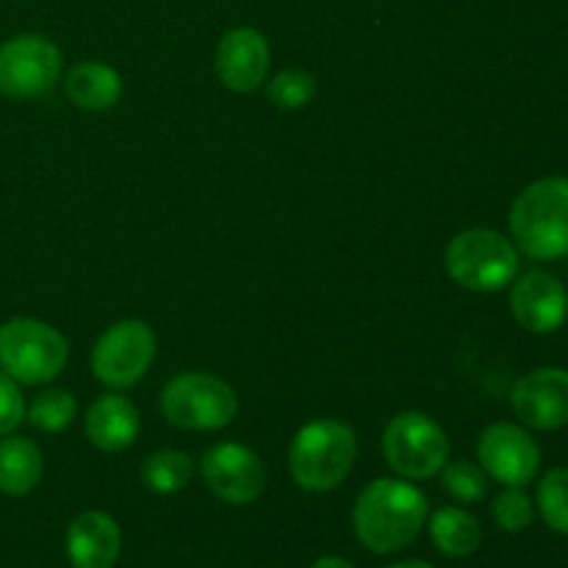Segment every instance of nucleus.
I'll use <instances>...</instances> for the list:
<instances>
[{"label": "nucleus", "instance_id": "1", "mask_svg": "<svg viewBox=\"0 0 568 568\" xmlns=\"http://www.w3.org/2000/svg\"><path fill=\"white\" fill-rule=\"evenodd\" d=\"M427 516L430 505L419 488L394 477H381L355 499L353 527L366 549L392 555L416 541Z\"/></svg>", "mask_w": 568, "mask_h": 568}, {"label": "nucleus", "instance_id": "2", "mask_svg": "<svg viewBox=\"0 0 568 568\" xmlns=\"http://www.w3.org/2000/svg\"><path fill=\"white\" fill-rule=\"evenodd\" d=\"M510 233L532 261L568 255V178L549 175L530 183L510 209Z\"/></svg>", "mask_w": 568, "mask_h": 568}, {"label": "nucleus", "instance_id": "3", "mask_svg": "<svg viewBox=\"0 0 568 568\" xmlns=\"http://www.w3.org/2000/svg\"><path fill=\"white\" fill-rule=\"evenodd\" d=\"M358 442L353 427L338 419H316L300 427L288 449V469L305 491L325 494L342 486L353 471Z\"/></svg>", "mask_w": 568, "mask_h": 568}, {"label": "nucleus", "instance_id": "4", "mask_svg": "<svg viewBox=\"0 0 568 568\" xmlns=\"http://www.w3.org/2000/svg\"><path fill=\"white\" fill-rule=\"evenodd\" d=\"M161 414L181 430H222L239 414V397L222 377L181 372L161 392Z\"/></svg>", "mask_w": 568, "mask_h": 568}, {"label": "nucleus", "instance_id": "5", "mask_svg": "<svg viewBox=\"0 0 568 568\" xmlns=\"http://www.w3.org/2000/svg\"><path fill=\"white\" fill-rule=\"evenodd\" d=\"M67 355V338L48 322L20 316L0 325V369L17 383H50L64 369Z\"/></svg>", "mask_w": 568, "mask_h": 568}, {"label": "nucleus", "instance_id": "6", "mask_svg": "<svg viewBox=\"0 0 568 568\" xmlns=\"http://www.w3.org/2000/svg\"><path fill=\"white\" fill-rule=\"evenodd\" d=\"M447 272L455 283L471 292H499L514 283L519 253L503 233L491 227H469L449 242Z\"/></svg>", "mask_w": 568, "mask_h": 568}, {"label": "nucleus", "instance_id": "7", "mask_svg": "<svg viewBox=\"0 0 568 568\" xmlns=\"http://www.w3.org/2000/svg\"><path fill=\"white\" fill-rule=\"evenodd\" d=\"M383 455L386 464L405 480H427L447 464V433L427 414L405 410L388 422L383 433Z\"/></svg>", "mask_w": 568, "mask_h": 568}, {"label": "nucleus", "instance_id": "8", "mask_svg": "<svg viewBox=\"0 0 568 568\" xmlns=\"http://www.w3.org/2000/svg\"><path fill=\"white\" fill-rule=\"evenodd\" d=\"M61 75V50L42 33H20L0 44V94L11 100L42 98Z\"/></svg>", "mask_w": 568, "mask_h": 568}, {"label": "nucleus", "instance_id": "9", "mask_svg": "<svg viewBox=\"0 0 568 568\" xmlns=\"http://www.w3.org/2000/svg\"><path fill=\"white\" fill-rule=\"evenodd\" d=\"M155 358V336L144 322L122 320L98 338L92 349V372L114 392L136 386Z\"/></svg>", "mask_w": 568, "mask_h": 568}, {"label": "nucleus", "instance_id": "10", "mask_svg": "<svg viewBox=\"0 0 568 568\" xmlns=\"http://www.w3.org/2000/svg\"><path fill=\"white\" fill-rule=\"evenodd\" d=\"M200 471L209 491L227 505L255 503L266 488V469L261 458L236 442L214 444L200 460Z\"/></svg>", "mask_w": 568, "mask_h": 568}, {"label": "nucleus", "instance_id": "11", "mask_svg": "<svg viewBox=\"0 0 568 568\" xmlns=\"http://www.w3.org/2000/svg\"><path fill=\"white\" fill-rule=\"evenodd\" d=\"M477 458L483 471L505 488H525L536 480L541 466V449L536 438L516 425H491L477 442Z\"/></svg>", "mask_w": 568, "mask_h": 568}, {"label": "nucleus", "instance_id": "12", "mask_svg": "<svg viewBox=\"0 0 568 568\" xmlns=\"http://www.w3.org/2000/svg\"><path fill=\"white\" fill-rule=\"evenodd\" d=\"M516 416L536 430L568 425V372L544 366L521 377L510 394Z\"/></svg>", "mask_w": 568, "mask_h": 568}, {"label": "nucleus", "instance_id": "13", "mask_svg": "<svg viewBox=\"0 0 568 568\" xmlns=\"http://www.w3.org/2000/svg\"><path fill=\"white\" fill-rule=\"evenodd\" d=\"M214 67L231 92H255L270 70V42L255 28H231L216 44Z\"/></svg>", "mask_w": 568, "mask_h": 568}, {"label": "nucleus", "instance_id": "14", "mask_svg": "<svg viewBox=\"0 0 568 568\" xmlns=\"http://www.w3.org/2000/svg\"><path fill=\"white\" fill-rule=\"evenodd\" d=\"M510 311L530 333H555L568 316V292L549 272H527L510 288Z\"/></svg>", "mask_w": 568, "mask_h": 568}, {"label": "nucleus", "instance_id": "15", "mask_svg": "<svg viewBox=\"0 0 568 568\" xmlns=\"http://www.w3.org/2000/svg\"><path fill=\"white\" fill-rule=\"evenodd\" d=\"M67 558L72 568H114L120 560V525L103 510H83L67 527Z\"/></svg>", "mask_w": 568, "mask_h": 568}, {"label": "nucleus", "instance_id": "16", "mask_svg": "<svg viewBox=\"0 0 568 568\" xmlns=\"http://www.w3.org/2000/svg\"><path fill=\"white\" fill-rule=\"evenodd\" d=\"M139 410L122 394H103L87 414V438L103 453H122L139 436Z\"/></svg>", "mask_w": 568, "mask_h": 568}, {"label": "nucleus", "instance_id": "17", "mask_svg": "<svg viewBox=\"0 0 568 568\" xmlns=\"http://www.w3.org/2000/svg\"><path fill=\"white\" fill-rule=\"evenodd\" d=\"M64 92L78 109L109 111L122 98V78L114 67L100 61H83L67 72Z\"/></svg>", "mask_w": 568, "mask_h": 568}, {"label": "nucleus", "instance_id": "18", "mask_svg": "<svg viewBox=\"0 0 568 568\" xmlns=\"http://www.w3.org/2000/svg\"><path fill=\"white\" fill-rule=\"evenodd\" d=\"M42 453L31 438L6 436L0 438V494L6 497H26L42 480Z\"/></svg>", "mask_w": 568, "mask_h": 568}, {"label": "nucleus", "instance_id": "19", "mask_svg": "<svg viewBox=\"0 0 568 568\" xmlns=\"http://www.w3.org/2000/svg\"><path fill=\"white\" fill-rule=\"evenodd\" d=\"M433 547L447 558H469L480 549L483 527L469 510L464 508H438L436 514L427 516Z\"/></svg>", "mask_w": 568, "mask_h": 568}, {"label": "nucleus", "instance_id": "20", "mask_svg": "<svg viewBox=\"0 0 568 568\" xmlns=\"http://www.w3.org/2000/svg\"><path fill=\"white\" fill-rule=\"evenodd\" d=\"M194 475V460L181 449H161L142 464V483L153 494H178L189 486Z\"/></svg>", "mask_w": 568, "mask_h": 568}, {"label": "nucleus", "instance_id": "21", "mask_svg": "<svg viewBox=\"0 0 568 568\" xmlns=\"http://www.w3.org/2000/svg\"><path fill=\"white\" fill-rule=\"evenodd\" d=\"M78 403L70 392H61V388H50L33 397V403L28 405V422H31L37 430L42 433H59L70 427V422L75 419Z\"/></svg>", "mask_w": 568, "mask_h": 568}, {"label": "nucleus", "instance_id": "22", "mask_svg": "<svg viewBox=\"0 0 568 568\" xmlns=\"http://www.w3.org/2000/svg\"><path fill=\"white\" fill-rule=\"evenodd\" d=\"M538 514L549 530L568 536V469L547 471L538 483Z\"/></svg>", "mask_w": 568, "mask_h": 568}, {"label": "nucleus", "instance_id": "23", "mask_svg": "<svg viewBox=\"0 0 568 568\" xmlns=\"http://www.w3.org/2000/svg\"><path fill=\"white\" fill-rule=\"evenodd\" d=\"M266 92H270V100L277 105V109L297 111L314 100L316 81L314 75L305 70H283L272 78Z\"/></svg>", "mask_w": 568, "mask_h": 568}, {"label": "nucleus", "instance_id": "24", "mask_svg": "<svg viewBox=\"0 0 568 568\" xmlns=\"http://www.w3.org/2000/svg\"><path fill=\"white\" fill-rule=\"evenodd\" d=\"M444 488L458 503H480L488 491V475L483 466L469 464V460H455L442 475Z\"/></svg>", "mask_w": 568, "mask_h": 568}, {"label": "nucleus", "instance_id": "25", "mask_svg": "<svg viewBox=\"0 0 568 568\" xmlns=\"http://www.w3.org/2000/svg\"><path fill=\"white\" fill-rule=\"evenodd\" d=\"M491 516L499 530L525 532L536 519V505L521 488H505L491 505Z\"/></svg>", "mask_w": 568, "mask_h": 568}, {"label": "nucleus", "instance_id": "26", "mask_svg": "<svg viewBox=\"0 0 568 568\" xmlns=\"http://www.w3.org/2000/svg\"><path fill=\"white\" fill-rule=\"evenodd\" d=\"M26 419V399L14 377L0 369V436H9Z\"/></svg>", "mask_w": 568, "mask_h": 568}, {"label": "nucleus", "instance_id": "27", "mask_svg": "<svg viewBox=\"0 0 568 568\" xmlns=\"http://www.w3.org/2000/svg\"><path fill=\"white\" fill-rule=\"evenodd\" d=\"M311 568H355L349 564L347 558H342V555H322L320 560H314Z\"/></svg>", "mask_w": 568, "mask_h": 568}, {"label": "nucleus", "instance_id": "28", "mask_svg": "<svg viewBox=\"0 0 568 568\" xmlns=\"http://www.w3.org/2000/svg\"><path fill=\"white\" fill-rule=\"evenodd\" d=\"M383 568H436V566L425 564V560H399V564L383 566Z\"/></svg>", "mask_w": 568, "mask_h": 568}]
</instances>
